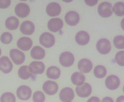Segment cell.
<instances>
[{
    "label": "cell",
    "mask_w": 124,
    "mask_h": 102,
    "mask_svg": "<svg viewBox=\"0 0 124 102\" xmlns=\"http://www.w3.org/2000/svg\"><path fill=\"white\" fill-rule=\"evenodd\" d=\"M39 41L41 45L45 48H49L52 47L55 44V39L54 35L51 33L46 32L40 35Z\"/></svg>",
    "instance_id": "6da1fadb"
},
{
    "label": "cell",
    "mask_w": 124,
    "mask_h": 102,
    "mask_svg": "<svg viewBox=\"0 0 124 102\" xmlns=\"http://www.w3.org/2000/svg\"><path fill=\"white\" fill-rule=\"evenodd\" d=\"M96 48L100 53L102 55H106L109 53L111 50V44L109 40L105 38L100 39L97 42L96 44Z\"/></svg>",
    "instance_id": "7a4b0ae2"
},
{
    "label": "cell",
    "mask_w": 124,
    "mask_h": 102,
    "mask_svg": "<svg viewBox=\"0 0 124 102\" xmlns=\"http://www.w3.org/2000/svg\"><path fill=\"white\" fill-rule=\"evenodd\" d=\"M98 13L102 17H108L112 16L113 13V7L108 2H103L99 5L98 7Z\"/></svg>",
    "instance_id": "3957f363"
},
{
    "label": "cell",
    "mask_w": 124,
    "mask_h": 102,
    "mask_svg": "<svg viewBox=\"0 0 124 102\" xmlns=\"http://www.w3.org/2000/svg\"><path fill=\"white\" fill-rule=\"evenodd\" d=\"M59 63L65 67H69L74 64V57L70 52H64L61 54L59 58Z\"/></svg>",
    "instance_id": "277c9868"
},
{
    "label": "cell",
    "mask_w": 124,
    "mask_h": 102,
    "mask_svg": "<svg viewBox=\"0 0 124 102\" xmlns=\"http://www.w3.org/2000/svg\"><path fill=\"white\" fill-rule=\"evenodd\" d=\"M76 92L80 97H88L92 93V87L88 83H83L82 85L76 88Z\"/></svg>",
    "instance_id": "5b68a950"
},
{
    "label": "cell",
    "mask_w": 124,
    "mask_h": 102,
    "mask_svg": "<svg viewBox=\"0 0 124 102\" xmlns=\"http://www.w3.org/2000/svg\"><path fill=\"white\" fill-rule=\"evenodd\" d=\"M10 57L13 62L16 65H20L25 61V55L23 52L17 49H11Z\"/></svg>",
    "instance_id": "8992f818"
},
{
    "label": "cell",
    "mask_w": 124,
    "mask_h": 102,
    "mask_svg": "<svg viewBox=\"0 0 124 102\" xmlns=\"http://www.w3.org/2000/svg\"><path fill=\"white\" fill-rule=\"evenodd\" d=\"M17 97L22 100H27L30 99L32 95V90L29 86L22 85L17 88L16 91Z\"/></svg>",
    "instance_id": "52a82bcc"
},
{
    "label": "cell",
    "mask_w": 124,
    "mask_h": 102,
    "mask_svg": "<svg viewBox=\"0 0 124 102\" xmlns=\"http://www.w3.org/2000/svg\"><path fill=\"white\" fill-rule=\"evenodd\" d=\"M74 98V91L71 88H64L59 93V99L62 102H71Z\"/></svg>",
    "instance_id": "ba28073f"
},
{
    "label": "cell",
    "mask_w": 124,
    "mask_h": 102,
    "mask_svg": "<svg viewBox=\"0 0 124 102\" xmlns=\"http://www.w3.org/2000/svg\"><path fill=\"white\" fill-rule=\"evenodd\" d=\"M43 90L46 94L52 95L58 91V85L56 82L52 81H47L43 85Z\"/></svg>",
    "instance_id": "9c48e42d"
},
{
    "label": "cell",
    "mask_w": 124,
    "mask_h": 102,
    "mask_svg": "<svg viewBox=\"0 0 124 102\" xmlns=\"http://www.w3.org/2000/svg\"><path fill=\"white\" fill-rule=\"evenodd\" d=\"M29 71L34 75H41L45 70V66L43 62L40 61H32L28 67Z\"/></svg>",
    "instance_id": "30bf717a"
},
{
    "label": "cell",
    "mask_w": 124,
    "mask_h": 102,
    "mask_svg": "<svg viewBox=\"0 0 124 102\" xmlns=\"http://www.w3.org/2000/svg\"><path fill=\"white\" fill-rule=\"evenodd\" d=\"M63 25H64V23H63L62 20L58 17L51 19L49 20L47 23L48 29L53 33H56L60 31L62 28Z\"/></svg>",
    "instance_id": "8fae6325"
},
{
    "label": "cell",
    "mask_w": 124,
    "mask_h": 102,
    "mask_svg": "<svg viewBox=\"0 0 124 102\" xmlns=\"http://www.w3.org/2000/svg\"><path fill=\"white\" fill-rule=\"evenodd\" d=\"M30 13V7L25 3H19L15 7V13L18 17L24 18L27 17Z\"/></svg>",
    "instance_id": "7c38bea8"
},
{
    "label": "cell",
    "mask_w": 124,
    "mask_h": 102,
    "mask_svg": "<svg viewBox=\"0 0 124 102\" xmlns=\"http://www.w3.org/2000/svg\"><path fill=\"white\" fill-rule=\"evenodd\" d=\"M65 20L68 25L76 26L80 21L79 14L75 11H68L65 16Z\"/></svg>",
    "instance_id": "4fadbf2b"
},
{
    "label": "cell",
    "mask_w": 124,
    "mask_h": 102,
    "mask_svg": "<svg viewBox=\"0 0 124 102\" xmlns=\"http://www.w3.org/2000/svg\"><path fill=\"white\" fill-rule=\"evenodd\" d=\"M13 68L12 62L7 57L4 56L0 58V70L4 73H9Z\"/></svg>",
    "instance_id": "5bb4252c"
},
{
    "label": "cell",
    "mask_w": 124,
    "mask_h": 102,
    "mask_svg": "<svg viewBox=\"0 0 124 102\" xmlns=\"http://www.w3.org/2000/svg\"><path fill=\"white\" fill-rule=\"evenodd\" d=\"M106 87L110 90H115L119 87L120 85V79L116 75H110L105 81Z\"/></svg>",
    "instance_id": "9a60e30c"
},
{
    "label": "cell",
    "mask_w": 124,
    "mask_h": 102,
    "mask_svg": "<svg viewBox=\"0 0 124 102\" xmlns=\"http://www.w3.org/2000/svg\"><path fill=\"white\" fill-rule=\"evenodd\" d=\"M46 11L47 14L49 16L55 17V16H58L61 13V7L57 2H50V3H49L47 6L46 8Z\"/></svg>",
    "instance_id": "2e32d148"
},
{
    "label": "cell",
    "mask_w": 124,
    "mask_h": 102,
    "mask_svg": "<svg viewBox=\"0 0 124 102\" xmlns=\"http://www.w3.org/2000/svg\"><path fill=\"white\" fill-rule=\"evenodd\" d=\"M78 68L81 73H87L92 70L93 64L91 60L87 58H83L80 60L78 62Z\"/></svg>",
    "instance_id": "e0dca14e"
},
{
    "label": "cell",
    "mask_w": 124,
    "mask_h": 102,
    "mask_svg": "<svg viewBox=\"0 0 124 102\" xmlns=\"http://www.w3.org/2000/svg\"><path fill=\"white\" fill-rule=\"evenodd\" d=\"M20 30L23 34L30 35L33 34L35 31V25L32 22L26 20L21 24Z\"/></svg>",
    "instance_id": "ac0fdd59"
},
{
    "label": "cell",
    "mask_w": 124,
    "mask_h": 102,
    "mask_svg": "<svg viewBox=\"0 0 124 102\" xmlns=\"http://www.w3.org/2000/svg\"><path fill=\"white\" fill-rule=\"evenodd\" d=\"M17 46L21 50L28 51L32 47V41L28 37H22L17 40Z\"/></svg>",
    "instance_id": "d6986e66"
},
{
    "label": "cell",
    "mask_w": 124,
    "mask_h": 102,
    "mask_svg": "<svg viewBox=\"0 0 124 102\" xmlns=\"http://www.w3.org/2000/svg\"><path fill=\"white\" fill-rule=\"evenodd\" d=\"M76 42L78 44L84 46L88 44L90 40L89 34L85 31H80L78 32L75 37Z\"/></svg>",
    "instance_id": "ffe728a7"
},
{
    "label": "cell",
    "mask_w": 124,
    "mask_h": 102,
    "mask_svg": "<svg viewBox=\"0 0 124 102\" xmlns=\"http://www.w3.org/2000/svg\"><path fill=\"white\" fill-rule=\"evenodd\" d=\"M45 51L39 46H34L31 51V56L33 59L42 60L45 57Z\"/></svg>",
    "instance_id": "44dd1931"
},
{
    "label": "cell",
    "mask_w": 124,
    "mask_h": 102,
    "mask_svg": "<svg viewBox=\"0 0 124 102\" xmlns=\"http://www.w3.org/2000/svg\"><path fill=\"white\" fill-rule=\"evenodd\" d=\"M71 80L74 85L80 86L84 83L85 81V76L82 73L76 71L72 75L71 77Z\"/></svg>",
    "instance_id": "7402d4cb"
},
{
    "label": "cell",
    "mask_w": 124,
    "mask_h": 102,
    "mask_svg": "<svg viewBox=\"0 0 124 102\" xmlns=\"http://www.w3.org/2000/svg\"><path fill=\"white\" fill-rule=\"evenodd\" d=\"M47 77L51 79H57L61 75V70L56 66H50L46 71Z\"/></svg>",
    "instance_id": "603a6c76"
},
{
    "label": "cell",
    "mask_w": 124,
    "mask_h": 102,
    "mask_svg": "<svg viewBox=\"0 0 124 102\" xmlns=\"http://www.w3.org/2000/svg\"><path fill=\"white\" fill-rule=\"evenodd\" d=\"M6 28L10 30H15L18 28L19 22L18 19L15 16H11L8 17L5 22Z\"/></svg>",
    "instance_id": "cb8c5ba5"
},
{
    "label": "cell",
    "mask_w": 124,
    "mask_h": 102,
    "mask_svg": "<svg viewBox=\"0 0 124 102\" xmlns=\"http://www.w3.org/2000/svg\"><path fill=\"white\" fill-rule=\"evenodd\" d=\"M18 75L22 79L26 80L32 76V73L29 71L27 66H23L19 68Z\"/></svg>",
    "instance_id": "d4e9b609"
},
{
    "label": "cell",
    "mask_w": 124,
    "mask_h": 102,
    "mask_svg": "<svg viewBox=\"0 0 124 102\" xmlns=\"http://www.w3.org/2000/svg\"><path fill=\"white\" fill-rule=\"evenodd\" d=\"M93 74L97 78H103L107 75V70L104 66L98 65L95 67L93 70Z\"/></svg>",
    "instance_id": "484cf974"
},
{
    "label": "cell",
    "mask_w": 124,
    "mask_h": 102,
    "mask_svg": "<svg viewBox=\"0 0 124 102\" xmlns=\"http://www.w3.org/2000/svg\"><path fill=\"white\" fill-rule=\"evenodd\" d=\"M113 11L117 16H122L124 15V3L118 2L114 5Z\"/></svg>",
    "instance_id": "4316f807"
},
{
    "label": "cell",
    "mask_w": 124,
    "mask_h": 102,
    "mask_svg": "<svg viewBox=\"0 0 124 102\" xmlns=\"http://www.w3.org/2000/svg\"><path fill=\"white\" fill-rule=\"evenodd\" d=\"M1 102H16V97L13 93L7 92L2 94L0 98Z\"/></svg>",
    "instance_id": "83f0119b"
},
{
    "label": "cell",
    "mask_w": 124,
    "mask_h": 102,
    "mask_svg": "<svg viewBox=\"0 0 124 102\" xmlns=\"http://www.w3.org/2000/svg\"><path fill=\"white\" fill-rule=\"evenodd\" d=\"M113 43L117 49H124V36L117 35L113 39Z\"/></svg>",
    "instance_id": "f1b7e54d"
},
{
    "label": "cell",
    "mask_w": 124,
    "mask_h": 102,
    "mask_svg": "<svg viewBox=\"0 0 124 102\" xmlns=\"http://www.w3.org/2000/svg\"><path fill=\"white\" fill-rule=\"evenodd\" d=\"M13 40L12 34L8 32H4L1 35L0 40L4 44H10Z\"/></svg>",
    "instance_id": "f546056e"
},
{
    "label": "cell",
    "mask_w": 124,
    "mask_h": 102,
    "mask_svg": "<svg viewBox=\"0 0 124 102\" xmlns=\"http://www.w3.org/2000/svg\"><path fill=\"white\" fill-rule=\"evenodd\" d=\"M45 95L43 92L37 91L34 93L32 100L34 102H44L45 101Z\"/></svg>",
    "instance_id": "4dcf8cb0"
},
{
    "label": "cell",
    "mask_w": 124,
    "mask_h": 102,
    "mask_svg": "<svg viewBox=\"0 0 124 102\" xmlns=\"http://www.w3.org/2000/svg\"><path fill=\"white\" fill-rule=\"evenodd\" d=\"M115 60L120 66H124V51L117 52L115 55Z\"/></svg>",
    "instance_id": "1f68e13d"
},
{
    "label": "cell",
    "mask_w": 124,
    "mask_h": 102,
    "mask_svg": "<svg viewBox=\"0 0 124 102\" xmlns=\"http://www.w3.org/2000/svg\"><path fill=\"white\" fill-rule=\"evenodd\" d=\"M11 4V1L10 0H0V8H6Z\"/></svg>",
    "instance_id": "d6a6232c"
},
{
    "label": "cell",
    "mask_w": 124,
    "mask_h": 102,
    "mask_svg": "<svg viewBox=\"0 0 124 102\" xmlns=\"http://www.w3.org/2000/svg\"><path fill=\"white\" fill-rule=\"evenodd\" d=\"M85 2L89 6H94L98 3V1H85Z\"/></svg>",
    "instance_id": "836d02e7"
},
{
    "label": "cell",
    "mask_w": 124,
    "mask_h": 102,
    "mask_svg": "<svg viewBox=\"0 0 124 102\" xmlns=\"http://www.w3.org/2000/svg\"><path fill=\"white\" fill-rule=\"evenodd\" d=\"M87 102H100V99L97 97H92Z\"/></svg>",
    "instance_id": "e575fe53"
},
{
    "label": "cell",
    "mask_w": 124,
    "mask_h": 102,
    "mask_svg": "<svg viewBox=\"0 0 124 102\" xmlns=\"http://www.w3.org/2000/svg\"><path fill=\"white\" fill-rule=\"evenodd\" d=\"M101 102H114L113 100L110 97H106L104 98Z\"/></svg>",
    "instance_id": "d590c367"
},
{
    "label": "cell",
    "mask_w": 124,
    "mask_h": 102,
    "mask_svg": "<svg viewBox=\"0 0 124 102\" xmlns=\"http://www.w3.org/2000/svg\"><path fill=\"white\" fill-rule=\"evenodd\" d=\"M116 102H124V95H121L116 99Z\"/></svg>",
    "instance_id": "8d00e7d4"
},
{
    "label": "cell",
    "mask_w": 124,
    "mask_h": 102,
    "mask_svg": "<svg viewBox=\"0 0 124 102\" xmlns=\"http://www.w3.org/2000/svg\"><path fill=\"white\" fill-rule=\"evenodd\" d=\"M121 28H122V30L124 31V18L122 19V21H121Z\"/></svg>",
    "instance_id": "74e56055"
},
{
    "label": "cell",
    "mask_w": 124,
    "mask_h": 102,
    "mask_svg": "<svg viewBox=\"0 0 124 102\" xmlns=\"http://www.w3.org/2000/svg\"><path fill=\"white\" fill-rule=\"evenodd\" d=\"M1 49H0V56H1Z\"/></svg>",
    "instance_id": "f35d334b"
},
{
    "label": "cell",
    "mask_w": 124,
    "mask_h": 102,
    "mask_svg": "<svg viewBox=\"0 0 124 102\" xmlns=\"http://www.w3.org/2000/svg\"><path fill=\"white\" fill-rule=\"evenodd\" d=\"M123 91H124V88H123Z\"/></svg>",
    "instance_id": "ab89813d"
}]
</instances>
